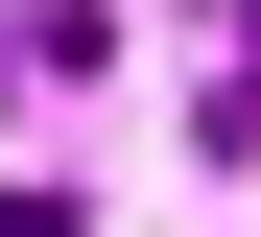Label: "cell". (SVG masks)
Wrapping results in <instances>:
<instances>
[{"instance_id": "6da1fadb", "label": "cell", "mask_w": 261, "mask_h": 237, "mask_svg": "<svg viewBox=\"0 0 261 237\" xmlns=\"http://www.w3.org/2000/svg\"><path fill=\"white\" fill-rule=\"evenodd\" d=\"M0 237H95V214H71V190H0Z\"/></svg>"}]
</instances>
